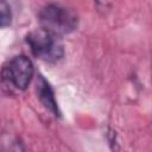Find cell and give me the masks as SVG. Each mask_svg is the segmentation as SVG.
Instances as JSON below:
<instances>
[{
  "label": "cell",
  "mask_w": 152,
  "mask_h": 152,
  "mask_svg": "<svg viewBox=\"0 0 152 152\" xmlns=\"http://www.w3.org/2000/svg\"><path fill=\"white\" fill-rule=\"evenodd\" d=\"M38 20L40 28L56 34H68L76 30L78 25L77 14L59 4H48L43 6L38 12Z\"/></svg>",
  "instance_id": "cell-1"
},
{
  "label": "cell",
  "mask_w": 152,
  "mask_h": 152,
  "mask_svg": "<svg viewBox=\"0 0 152 152\" xmlns=\"http://www.w3.org/2000/svg\"><path fill=\"white\" fill-rule=\"evenodd\" d=\"M33 64L24 55L11 58L0 71V83L7 93L13 90H25L33 76Z\"/></svg>",
  "instance_id": "cell-2"
},
{
  "label": "cell",
  "mask_w": 152,
  "mask_h": 152,
  "mask_svg": "<svg viewBox=\"0 0 152 152\" xmlns=\"http://www.w3.org/2000/svg\"><path fill=\"white\" fill-rule=\"evenodd\" d=\"M26 43L31 52L45 62H57L64 56V46L59 37L43 28L30 32L26 36Z\"/></svg>",
  "instance_id": "cell-3"
},
{
  "label": "cell",
  "mask_w": 152,
  "mask_h": 152,
  "mask_svg": "<svg viewBox=\"0 0 152 152\" xmlns=\"http://www.w3.org/2000/svg\"><path fill=\"white\" fill-rule=\"evenodd\" d=\"M36 93L37 97L39 99L40 103L44 106L45 109H48L53 115H59L58 104L55 99V93L50 86V83L45 80L43 75H38L36 81Z\"/></svg>",
  "instance_id": "cell-4"
},
{
  "label": "cell",
  "mask_w": 152,
  "mask_h": 152,
  "mask_svg": "<svg viewBox=\"0 0 152 152\" xmlns=\"http://www.w3.org/2000/svg\"><path fill=\"white\" fill-rule=\"evenodd\" d=\"M0 152H25V148L18 137H7L0 144Z\"/></svg>",
  "instance_id": "cell-5"
},
{
  "label": "cell",
  "mask_w": 152,
  "mask_h": 152,
  "mask_svg": "<svg viewBox=\"0 0 152 152\" xmlns=\"http://www.w3.org/2000/svg\"><path fill=\"white\" fill-rule=\"evenodd\" d=\"M12 21V11L8 2L0 0V28L7 27Z\"/></svg>",
  "instance_id": "cell-6"
}]
</instances>
